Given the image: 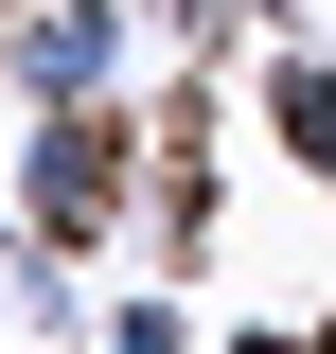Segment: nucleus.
<instances>
[{"instance_id": "f257e3e1", "label": "nucleus", "mask_w": 336, "mask_h": 354, "mask_svg": "<svg viewBox=\"0 0 336 354\" xmlns=\"http://www.w3.org/2000/svg\"><path fill=\"white\" fill-rule=\"evenodd\" d=\"M124 213H142V124L124 106H36V142H18V230H36V248H106Z\"/></svg>"}, {"instance_id": "f03ea898", "label": "nucleus", "mask_w": 336, "mask_h": 354, "mask_svg": "<svg viewBox=\"0 0 336 354\" xmlns=\"http://www.w3.org/2000/svg\"><path fill=\"white\" fill-rule=\"evenodd\" d=\"M142 53H160V0H18L0 18V88H36V106H124Z\"/></svg>"}, {"instance_id": "7ed1b4c3", "label": "nucleus", "mask_w": 336, "mask_h": 354, "mask_svg": "<svg viewBox=\"0 0 336 354\" xmlns=\"http://www.w3.org/2000/svg\"><path fill=\"white\" fill-rule=\"evenodd\" d=\"M265 142L336 195V53H265Z\"/></svg>"}, {"instance_id": "20e7f679", "label": "nucleus", "mask_w": 336, "mask_h": 354, "mask_svg": "<svg viewBox=\"0 0 336 354\" xmlns=\"http://www.w3.org/2000/svg\"><path fill=\"white\" fill-rule=\"evenodd\" d=\"M88 354H195V337H177V301H124V319H106Z\"/></svg>"}, {"instance_id": "39448f33", "label": "nucleus", "mask_w": 336, "mask_h": 354, "mask_svg": "<svg viewBox=\"0 0 336 354\" xmlns=\"http://www.w3.org/2000/svg\"><path fill=\"white\" fill-rule=\"evenodd\" d=\"M301 354H336V319H319V337H301Z\"/></svg>"}]
</instances>
